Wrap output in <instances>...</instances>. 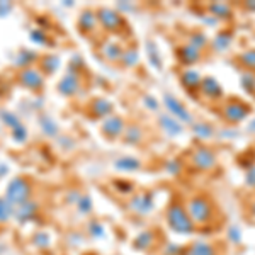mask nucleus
<instances>
[{
  "label": "nucleus",
  "mask_w": 255,
  "mask_h": 255,
  "mask_svg": "<svg viewBox=\"0 0 255 255\" xmlns=\"http://www.w3.org/2000/svg\"><path fill=\"white\" fill-rule=\"evenodd\" d=\"M167 223L170 226L172 232L179 233V235H191L196 228L194 221L191 220L187 209L182 204H177V203L172 204L167 209Z\"/></svg>",
  "instance_id": "obj_1"
},
{
  "label": "nucleus",
  "mask_w": 255,
  "mask_h": 255,
  "mask_svg": "<svg viewBox=\"0 0 255 255\" xmlns=\"http://www.w3.org/2000/svg\"><path fill=\"white\" fill-rule=\"evenodd\" d=\"M32 196V184L27 177H14L5 187V199L9 201L14 208L31 201Z\"/></svg>",
  "instance_id": "obj_2"
},
{
  "label": "nucleus",
  "mask_w": 255,
  "mask_h": 255,
  "mask_svg": "<svg viewBox=\"0 0 255 255\" xmlns=\"http://www.w3.org/2000/svg\"><path fill=\"white\" fill-rule=\"evenodd\" d=\"M187 213L191 216V220L194 221V225H206L213 220L215 208L204 196H196L192 199H189Z\"/></svg>",
  "instance_id": "obj_3"
},
{
  "label": "nucleus",
  "mask_w": 255,
  "mask_h": 255,
  "mask_svg": "<svg viewBox=\"0 0 255 255\" xmlns=\"http://www.w3.org/2000/svg\"><path fill=\"white\" fill-rule=\"evenodd\" d=\"M17 80L22 87H26L27 90H32V92H38V90L44 87V75L41 73V70L38 67L19 70Z\"/></svg>",
  "instance_id": "obj_4"
},
{
  "label": "nucleus",
  "mask_w": 255,
  "mask_h": 255,
  "mask_svg": "<svg viewBox=\"0 0 255 255\" xmlns=\"http://www.w3.org/2000/svg\"><path fill=\"white\" fill-rule=\"evenodd\" d=\"M96 14H97L99 24H101V26L104 27L106 31L116 32V31L121 29L123 17L118 14V12H114L113 9H106V7H102V9H99Z\"/></svg>",
  "instance_id": "obj_5"
},
{
  "label": "nucleus",
  "mask_w": 255,
  "mask_h": 255,
  "mask_svg": "<svg viewBox=\"0 0 255 255\" xmlns=\"http://www.w3.org/2000/svg\"><path fill=\"white\" fill-rule=\"evenodd\" d=\"M80 87V80L79 77L75 75L73 72H68L67 75L63 77V79L60 80L58 84V92L61 94V96H73V94L79 90Z\"/></svg>",
  "instance_id": "obj_6"
},
{
  "label": "nucleus",
  "mask_w": 255,
  "mask_h": 255,
  "mask_svg": "<svg viewBox=\"0 0 255 255\" xmlns=\"http://www.w3.org/2000/svg\"><path fill=\"white\" fill-rule=\"evenodd\" d=\"M38 204L32 203V201H27V203L20 204L14 209V218L19 221V223H26V221L32 220V218L36 216V213H38Z\"/></svg>",
  "instance_id": "obj_7"
},
{
  "label": "nucleus",
  "mask_w": 255,
  "mask_h": 255,
  "mask_svg": "<svg viewBox=\"0 0 255 255\" xmlns=\"http://www.w3.org/2000/svg\"><path fill=\"white\" fill-rule=\"evenodd\" d=\"M125 129V121L118 116H111L106 118V121L102 123V133L108 134L109 138H116L123 133Z\"/></svg>",
  "instance_id": "obj_8"
},
{
  "label": "nucleus",
  "mask_w": 255,
  "mask_h": 255,
  "mask_svg": "<svg viewBox=\"0 0 255 255\" xmlns=\"http://www.w3.org/2000/svg\"><path fill=\"white\" fill-rule=\"evenodd\" d=\"M60 67V58L56 55H43L39 58V70L43 75H51Z\"/></svg>",
  "instance_id": "obj_9"
},
{
  "label": "nucleus",
  "mask_w": 255,
  "mask_h": 255,
  "mask_svg": "<svg viewBox=\"0 0 255 255\" xmlns=\"http://www.w3.org/2000/svg\"><path fill=\"white\" fill-rule=\"evenodd\" d=\"M96 22H97V14H96V12H92V10H84L79 15V20H77V24H79V27H80L82 32L94 31V27H96Z\"/></svg>",
  "instance_id": "obj_10"
},
{
  "label": "nucleus",
  "mask_w": 255,
  "mask_h": 255,
  "mask_svg": "<svg viewBox=\"0 0 255 255\" xmlns=\"http://www.w3.org/2000/svg\"><path fill=\"white\" fill-rule=\"evenodd\" d=\"M186 255H216V250L211 244H206V242H196V244H192L189 247Z\"/></svg>",
  "instance_id": "obj_11"
},
{
  "label": "nucleus",
  "mask_w": 255,
  "mask_h": 255,
  "mask_svg": "<svg viewBox=\"0 0 255 255\" xmlns=\"http://www.w3.org/2000/svg\"><path fill=\"white\" fill-rule=\"evenodd\" d=\"M38 60H39L38 53L29 51V49H24V51L19 53V56H17V60H15V63H17V67H20V70H22V68L32 67V65H34Z\"/></svg>",
  "instance_id": "obj_12"
},
{
  "label": "nucleus",
  "mask_w": 255,
  "mask_h": 255,
  "mask_svg": "<svg viewBox=\"0 0 255 255\" xmlns=\"http://www.w3.org/2000/svg\"><path fill=\"white\" fill-rule=\"evenodd\" d=\"M90 109H92V113H94V116H97V118H104V116H108V114L113 111V106H111V102L109 101H106V99H96V101L90 104Z\"/></svg>",
  "instance_id": "obj_13"
},
{
  "label": "nucleus",
  "mask_w": 255,
  "mask_h": 255,
  "mask_svg": "<svg viewBox=\"0 0 255 255\" xmlns=\"http://www.w3.org/2000/svg\"><path fill=\"white\" fill-rule=\"evenodd\" d=\"M215 162H216L215 155H213L209 150H199L196 153V163H197V167H201V168H211L213 165H215Z\"/></svg>",
  "instance_id": "obj_14"
},
{
  "label": "nucleus",
  "mask_w": 255,
  "mask_h": 255,
  "mask_svg": "<svg viewBox=\"0 0 255 255\" xmlns=\"http://www.w3.org/2000/svg\"><path fill=\"white\" fill-rule=\"evenodd\" d=\"M39 126L43 129V133L48 134V136H55L58 133V126H56V123L48 114H41L39 116Z\"/></svg>",
  "instance_id": "obj_15"
},
{
  "label": "nucleus",
  "mask_w": 255,
  "mask_h": 255,
  "mask_svg": "<svg viewBox=\"0 0 255 255\" xmlns=\"http://www.w3.org/2000/svg\"><path fill=\"white\" fill-rule=\"evenodd\" d=\"M151 206H153V203H151L146 196H138L131 201V209L136 213H141V215H145V213L150 211Z\"/></svg>",
  "instance_id": "obj_16"
},
{
  "label": "nucleus",
  "mask_w": 255,
  "mask_h": 255,
  "mask_svg": "<svg viewBox=\"0 0 255 255\" xmlns=\"http://www.w3.org/2000/svg\"><path fill=\"white\" fill-rule=\"evenodd\" d=\"M0 119L3 121V125L9 128L10 131L17 129L19 126H22V123H20V119L15 116L14 113H10V111H5V109H0Z\"/></svg>",
  "instance_id": "obj_17"
},
{
  "label": "nucleus",
  "mask_w": 255,
  "mask_h": 255,
  "mask_svg": "<svg viewBox=\"0 0 255 255\" xmlns=\"http://www.w3.org/2000/svg\"><path fill=\"white\" fill-rule=\"evenodd\" d=\"M14 206L5 199V197H0V223H7L12 216H14Z\"/></svg>",
  "instance_id": "obj_18"
},
{
  "label": "nucleus",
  "mask_w": 255,
  "mask_h": 255,
  "mask_svg": "<svg viewBox=\"0 0 255 255\" xmlns=\"http://www.w3.org/2000/svg\"><path fill=\"white\" fill-rule=\"evenodd\" d=\"M102 53L108 60H121L123 58V51L121 48L118 46L116 43H106L104 48H102Z\"/></svg>",
  "instance_id": "obj_19"
},
{
  "label": "nucleus",
  "mask_w": 255,
  "mask_h": 255,
  "mask_svg": "<svg viewBox=\"0 0 255 255\" xmlns=\"http://www.w3.org/2000/svg\"><path fill=\"white\" fill-rule=\"evenodd\" d=\"M155 237L151 232H143L139 233V237L134 240V245H136V249H148V247H151V244H153Z\"/></svg>",
  "instance_id": "obj_20"
},
{
  "label": "nucleus",
  "mask_w": 255,
  "mask_h": 255,
  "mask_svg": "<svg viewBox=\"0 0 255 255\" xmlns=\"http://www.w3.org/2000/svg\"><path fill=\"white\" fill-rule=\"evenodd\" d=\"M125 138L128 143H136L139 138H141V131H139L138 126H129L125 133Z\"/></svg>",
  "instance_id": "obj_21"
},
{
  "label": "nucleus",
  "mask_w": 255,
  "mask_h": 255,
  "mask_svg": "<svg viewBox=\"0 0 255 255\" xmlns=\"http://www.w3.org/2000/svg\"><path fill=\"white\" fill-rule=\"evenodd\" d=\"M32 244L38 247V249H46V247L49 245V237L44 232H39L32 237Z\"/></svg>",
  "instance_id": "obj_22"
},
{
  "label": "nucleus",
  "mask_w": 255,
  "mask_h": 255,
  "mask_svg": "<svg viewBox=\"0 0 255 255\" xmlns=\"http://www.w3.org/2000/svg\"><path fill=\"white\" fill-rule=\"evenodd\" d=\"M77 206H79V211L85 215V213L92 211V201H90L89 196H80L79 201H77Z\"/></svg>",
  "instance_id": "obj_23"
},
{
  "label": "nucleus",
  "mask_w": 255,
  "mask_h": 255,
  "mask_svg": "<svg viewBox=\"0 0 255 255\" xmlns=\"http://www.w3.org/2000/svg\"><path fill=\"white\" fill-rule=\"evenodd\" d=\"M12 138H14V141L15 143H24L27 139V129H26V126H19L17 129H14L12 131Z\"/></svg>",
  "instance_id": "obj_24"
},
{
  "label": "nucleus",
  "mask_w": 255,
  "mask_h": 255,
  "mask_svg": "<svg viewBox=\"0 0 255 255\" xmlns=\"http://www.w3.org/2000/svg\"><path fill=\"white\" fill-rule=\"evenodd\" d=\"M116 167L121 168V170H133V168L138 167V162H134V160H131V158H123V160H118Z\"/></svg>",
  "instance_id": "obj_25"
},
{
  "label": "nucleus",
  "mask_w": 255,
  "mask_h": 255,
  "mask_svg": "<svg viewBox=\"0 0 255 255\" xmlns=\"http://www.w3.org/2000/svg\"><path fill=\"white\" fill-rule=\"evenodd\" d=\"M31 39L36 41V43H39V44H48L46 43L48 36H46V32H44L43 29H32L31 31Z\"/></svg>",
  "instance_id": "obj_26"
},
{
  "label": "nucleus",
  "mask_w": 255,
  "mask_h": 255,
  "mask_svg": "<svg viewBox=\"0 0 255 255\" xmlns=\"http://www.w3.org/2000/svg\"><path fill=\"white\" fill-rule=\"evenodd\" d=\"M12 10V3L10 2H0V17L7 15Z\"/></svg>",
  "instance_id": "obj_27"
},
{
  "label": "nucleus",
  "mask_w": 255,
  "mask_h": 255,
  "mask_svg": "<svg viewBox=\"0 0 255 255\" xmlns=\"http://www.w3.org/2000/svg\"><path fill=\"white\" fill-rule=\"evenodd\" d=\"M90 232H94V235L96 237H101L102 235V226L97 225V223H92L90 225Z\"/></svg>",
  "instance_id": "obj_28"
},
{
  "label": "nucleus",
  "mask_w": 255,
  "mask_h": 255,
  "mask_svg": "<svg viewBox=\"0 0 255 255\" xmlns=\"http://www.w3.org/2000/svg\"><path fill=\"white\" fill-rule=\"evenodd\" d=\"M7 172H9V167H7L3 162H0V179H2L3 175H7Z\"/></svg>",
  "instance_id": "obj_29"
},
{
  "label": "nucleus",
  "mask_w": 255,
  "mask_h": 255,
  "mask_svg": "<svg viewBox=\"0 0 255 255\" xmlns=\"http://www.w3.org/2000/svg\"><path fill=\"white\" fill-rule=\"evenodd\" d=\"M254 206H255V204H254ZM254 211H255V208H254Z\"/></svg>",
  "instance_id": "obj_30"
}]
</instances>
